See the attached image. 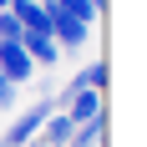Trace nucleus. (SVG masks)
I'll return each instance as SVG.
<instances>
[{
    "instance_id": "f257e3e1",
    "label": "nucleus",
    "mask_w": 147,
    "mask_h": 147,
    "mask_svg": "<svg viewBox=\"0 0 147 147\" xmlns=\"http://www.w3.org/2000/svg\"><path fill=\"white\" fill-rule=\"evenodd\" d=\"M51 41H56L61 51H81V46L91 41V26H86V20H76L71 10H61L56 0H51Z\"/></svg>"
},
{
    "instance_id": "f03ea898",
    "label": "nucleus",
    "mask_w": 147,
    "mask_h": 147,
    "mask_svg": "<svg viewBox=\"0 0 147 147\" xmlns=\"http://www.w3.org/2000/svg\"><path fill=\"white\" fill-rule=\"evenodd\" d=\"M0 76H5L10 86H30V76H36V61L20 51V41H0Z\"/></svg>"
},
{
    "instance_id": "7ed1b4c3",
    "label": "nucleus",
    "mask_w": 147,
    "mask_h": 147,
    "mask_svg": "<svg viewBox=\"0 0 147 147\" xmlns=\"http://www.w3.org/2000/svg\"><path fill=\"white\" fill-rule=\"evenodd\" d=\"M20 51H26V56L36 61V66H56V61L66 56V51H61V46L51 41V36H30V30L20 36Z\"/></svg>"
},
{
    "instance_id": "20e7f679",
    "label": "nucleus",
    "mask_w": 147,
    "mask_h": 147,
    "mask_svg": "<svg viewBox=\"0 0 147 147\" xmlns=\"http://www.w3.org/2000/svg\"><path fill=\"white\" fill-rule=\"evenodd\" d=\"M71 132H76V122L66 117V112H51V117L41 122V132H36V137H41L46 147H66V142H71Z\"/></svg>"
},
{
    "instance_id": "39448f33",
    "label": "nucleus",
    "mask_w": 147,
    "mask_h": 147,
    "mask_svg": "<svg viewBox=\"0 0 147 147\" xmlns=\"http://www.w3.org/2000/svg\"><path fill=\"white\" fill-rule=\"evenodd\" d=\"M102 142H107V112H102V117H91V122H81L66 147H102Z\"/></svg>"
},
{
    "instance_id": "423d86ee",
    "label": "nucleus",
    "mask_w": 147,
    "mask_h": 147,
    "mask_svg": "<svg viewBox=\"0 0 147 147\" xmlns=\"http://www.w3.org/2000/svg\"><path fill=\"white\" fill-rule=\"evenodd\" d=\"M102 86H107V66H102V61H86V66L71 76L66 91H102Z\"/></svg>"
},
{
    "instance_id": "0eeeda50",
    "label": "nucleus",
    "mask_w": 147,
    "mask_h": 147,
    "mask_svg": "<svg viewBox=\"0 0 147 147\" xmlns=\"http://www.w3.org/2000/svg\"><path fill=\"white\" fill-rule=\"evenodd\" d=\"M56 5H61V10H71L76 20H86V26H91V20H96V15H102V10H96V5H91V0H56Z\"/></svg>"
},
{
    "instance_id": "6e6552de",
    "label": "nucleus",
    "mask_w": 147,
    "mask_h": 147,
    "mask_svg": "<svg viewBox=\"0 0 147 147\" xmlns=\"http://www.w3.org/2000/svg\"><path fill=\"white\" fill-rule=\"evenodd\" d=\"M26 36V26L15 20V10H0V41H20Z\"/></svg>"
},
{
    "instance_id": "1a4fd4ad",
    "label": "nucleus",
    "mask_w": 147,
    "mask_h": 147,
    "mask_svg": "<svg viewBox=\"0 0 147 147\" xmlns=\"http://www.w3.org/2000/svg\"><path fill=\"white\" fill-rule=\"evenodd\" d=\"M15 102H20V86H10V81L0 76V112H15Z\"/></svg>"
},
{
    "instance_id": "9d476101",
    "label": "nucleus",
    "mask_w": 147,
    "mask_h": 147,
    "mask_svg": "<svg viewBox=\"0 0 147 147\" xmlns=\"http://www.w3.org/2000/svg\"><path fill=\"white\" fill-rule=\"evenodd\" d=\"M10 5H15V0H0V10H10Z\"/></svg>"
}]
</instances>
